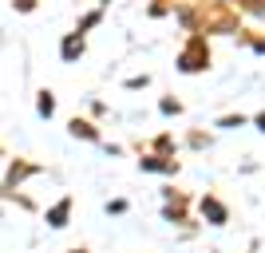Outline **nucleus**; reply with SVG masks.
<instances>
[{
  "label": "nucleus",
  "mask_w": 265,
  "mask_h": 253,
  "mask_svg": "<svg viewBox=\"0 0 265 253\" xmlns=\"http://www.w3.org/2000/svg\"><path fill=\"white\" fill-rule=\"evenodd\" d=\"M202 210L210 214L214 222H226V210H222V206H218V202H202Z\"/></svg>",
  "instance_id": "obj_1"
},
{
  "label": "nucleus",
  "mask_w": 265,
  "mask_h": 253,
  "mask_svg": "<svg viewBox=\"0 0 265 253\" xmlns=\"http://www.w3.org/2000/svg\"><path fill=\"white\" fill-rule=\"evenodd\" d=\"M63 218H67V202H63V206H55V210H52V226H63Z\"/></svg>",
  "instance_id": "obj_2"
},
{
  "label": "nucleus",
  "mask_w": 265,
  "mask_h": 253,
  "mask_svg": "<svg viewBox=\"0 0 265 253\" xmlns=\"http://www.w3.org/2000/svg\"><path fill=\"white\" fill-rule=\"evenodd\" d=\"M75 51H83V44H79V40H67V44H63V55H75Z\"/></svg>",
  "instance_id": "obj_3"
},
{
  "label": "nucleus",
  "mask_w": 265,
  "mask_h": 253,
  "mask_svg": "<svg viewBox=\"0 0 265 253\" xmlns=\"http://www.w3.org/2000/svg\"><path fill=\"white\" fill-rule=\"evenodd\" d=\"M52 107H55L52 95H44V99H40V115H52Z\"/></svg>",
  "instance_id": "obj_4"
},
{
  "label": "nucleus",
  "mask_w": 265,
  "mask_h": 253,
  "mask_svg": "<svg viewBox=\"0 0 265 253\" xmlns=\"http://www.w3.org/2000/svg\"><path fill=\"white\" fill-rule=\"evenodd\" d=\"M258 127H262V131H265V115H258Z\"/></svg>",
  "instance_id": "obj_5"
},
{
  "label": "nucleus",
  "mask_w": 265,
  "mask_h": 253,
  "mask_svg": "<svg viewBox=\"0 0 265 253\" xmlns=\"http://www.w3.org/2000/svg\"><path fill=\"white\" fill-rule=\"evenodd\" d=\"M75 253H79V250H75Z\"/></svg>",
  "instance_id": "obj_6"
}]
</instances>
